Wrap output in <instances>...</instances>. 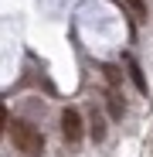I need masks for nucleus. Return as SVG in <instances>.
<instances>
[{"instance_id":"obj_8","label":"nucleus","mask_w":153,"mask_h":157,"mask_svg":"<svg viewBox=\"0 0 153 157\" xmlns=\"http://www.w3.org/2000/svg\"><path fill=\"white\" fill-rule=\"evenodd\" d=\"M7 126H10V109H7V106H0V137L7 133Z\"/></svg>"},{"instance_id":"obj_6","label":"nucleus","mask_w":153,"mask_h":157,"mask_svg":"<svg viewBox=\"0 0 153 157\" xmlns=\"http://www.w3.org/2000/svg\"><path fill=\"white\" fill-rule=\"evenodd\" d=\"M122 4L133 10V17H136V21H143V17H146V0H122Z\"/></svg>"},{"instance_id":"obj_2","label":"nucleus","mask_w":153,"mask_h":157,"mask_svg":"<svg viewBox=\"0 0 153 157\" xmlns=\"http://www.w3.org/2000/svg\"><path fill=\"white\" fill-rule=\"evenodd\" d=\"M82 133H85V126H82V113L75 109V106L61 109V137H65L68 144H78Z\"/></svg>"},{"instance_id":"obj_7","label":"nucleus","mask_w":153,"mask_h":157,"mask_svg":"<svg viewBox=\"0 0 153 157\" xmlns=\"http://www.w3.org/2000/svg\"><path fill=\"white\" fill-rule=\"evenodd\" d=\"M102 72H106V82H109V86H119V82H122V72H119L116 65H102Z\"/></svg>"},{"instance_id":"obj_1","label":"nucleus","mask_w":153,"mask_h":157,"mask_svg":"<svg viewBox=\"0 0 153 157\" xmlns=\"http://www.w3.org/2000/svg\"><path fill=\"white\" fill-rule=\"evenodd\" d=\"M10 137H14V147L20 154H27V157H38L44 150V137L38 133V126L24 123V120H14L10 123Z\"/></svg>"},{"instance_id":"obj_5","label":"nucleus","mask_w":153,"mask_h":157,"mask_svg":"<svg viewBox=\"0 0 153 157\" xmlns=\"http://www.w3.org/2000/svg\"><path fill=\"white\" fill-rule=\"evenodd\" d=\"M106 102H109V116H112V120H122V113H126L122 99H119L116 92H109V96H106Z\"/></svg>"},{"instance_id":"obj_3","label":"nucleus","mask_w":153,"mask_h":157,"mask_svg":"<svg viewBox=\"0 0 153 157\" xmlns=\"http://www.w3.org/2000/svg\"><path fill=\"white\" fill-rule=\"evenodd\" d=\"M122 62H126V68H129V78H133V86H136L140 92H146V78H143V68L136 65V58H133V55H126Z\"/></svg>"},{"instance_id":"obj_4","label":"nucleus","mask_w":153,"mask_h":157,"mask_svg":"<svg viewBox=\"0 0 153 157\" xmlns=\"http://www.w3.org/2000/svg\"><path fill=\"white\" fill-rule=\"evenodd\" d=\"M89 133H92L95 144L106 140V120H102V113H95V109H92V120H89Z\"/></svg>"}]
</instances>
